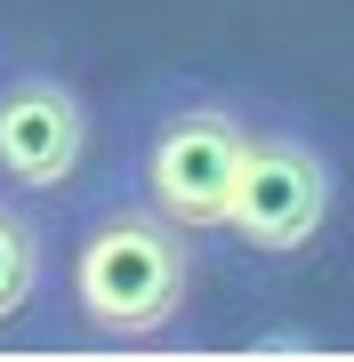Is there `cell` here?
I'll list each match as a JSON object with an SVG mask.
<instances>
[{"instance_id":"1","label":"cell","mask_w":354,"mask_h":362,"mask_svg":"<svg viewBox=\"0 0 354 362\" xmlns=\"http://www.w3.org/2000/svg\"><path fill=\"white\" fill-rule=\"evenodd\" d=\"M57 282L97 346H161L194 306L201 233L177 226L161 202H145L137 177L121 169L113 185L81 194L73 233L57 250Z\"/></svg>"},{"instance_id":"2","label":"cell","mask_w":354,"mask_h":362,"mask_svg":"<svg viewBox=\"0 0 354 362\" xmlns=\"http://www.w3.org/2000/svg\"><path fill=\"white\" fill-rule=\"evenodd\" d=\"M249 129H258L249 97L194 81V73H170L129 105V161L121 169L137 177L145 202H161L177 226H194L210 242V233H225V209H234Z\"/></svg>"},{"instance_id":"3","label":"cell","mask_w":354,"mask_h":362,"mask_svg":"<svg viewBox=\"0 0 354 362\" xmlns=\"http://www.w3.org/2000/svg\"><path fill=\"white\" fill-rule=\"evenodd\" d=\"M330 218H338V153L322 145V129L298 113H258L234 209H225V242L242 258L290 266L330 233Z\"/></svg>"},{"instance_id":"5","label":"cell","mask_w":354,"mask_h":362,"mask_svg":"<svg viewBox=\"0 0 354 362\" xmlns=\"http://www.w3.org/2000/svg\"><path fill=\"white\" fill-rule=\"evenodd\" d=\"M49 274H57V242H49L40 202L0 185V330L25 322L40 298H49Z\"/></svg>"},{"instance_id":"4","label":"cell","mask_w":354,"mask_h":362,"mask_svg":"<svg viewBox=\"0 0 354 362\" xmlns=\"http://www.w3.org/2000/svg\"><path fill=\"white\" fill-rule=\"evenodd\" d=\"M97 113L49 57L0 49V185L25 202H65L89 185Z\"/></svg>"}]
</instances>
